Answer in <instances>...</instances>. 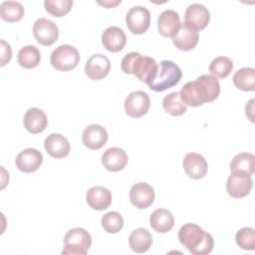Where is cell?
I'll return each mask as SVG.
<instances>
[{
	"label": "cell",
	"instance_id": "obj_30",
	"mask_svg": "<svg viewBox=\"0 0 255 255\" xmlns=\"http://www.w3.org/2000/svg\"><path fill=\"white\" fill-rule=\"evenodd\" d=\"M163 110L174 117L181 116L186 112L187 106L180 99L178 92H171L163 98L162 101Z\"/></svg>",
	"mask_w": 255,
	"mask_h": 255
},
{
	"label": "cell",
	"instance_id": "obj_19",
	"mask_svg": "<svg viewBox=\"0 0 255 255\" xmlns=\"http://www.w3.org/2000/svg\"><path fill=\"white\" fill-rule=\"evenodd\" d=\"M46 151L54 158H63L70 153V142L66 136L60 133L49 134L44 141Z\"/></svg>",
	"mask_w": 255,
	"mask_h": 255
},
{
	"label": "cell",
	"instance_id": "obj_23",
	"mask_svg": "<svg viewBox=\"0 0 255 255\" xmlns=\"http://www.w3.org/2000/svg\"><path fill=\"white\" fill-rule=\"evenodd\" d=\"M198 39L199 35L197 31L181 24L177 33L172 37V43L178 50L190 51L197 45Z\"/></svg>",
	"mask_w": 255,
	"mask_h": 255
},
{
	"label": "cell",
	"instance_id": "obj_14",
	"mask_svg": "<svg viewBox=\"0 0 255 255\" xmlns=\"http://www.w3.org/2000/svg\"><path fill=\"white\" fill-rule=\"evenodd\" d=\"M43 162L42 153L36 148H26L16 156L15 163L17 168L25 173L36 171Z\"/></svg>",
	"mask_w": 255,
	"mask_h": 255
},
{
	"label": "cell",
	"instance_id": "obj_35",
	"mask_svg": "<svg viewBox=\"0 0 255 255\" xmlns=\"http://www.w3.org/2000/svg\"><path fill=\"white\" fill-rule=\"evenodd\" d=\"M1 43V62H0V66L3 67L5 66L7 63H9V61L12 58V50L9 44H7L4 40L0 41Z\"/></svg>",
	"mask_w": 255,
	"mask_h": 255
},
{
	"label": "cell",
	"instance_id": "obj_18",
	"mask_svg": "<svg viewBox=\"0 0 255 255\" xmlns=\"http://www.w3.org/2000/svg\"><path fill=\"white\" fill-rule=\"evenodd\" d=\"M180 19L174 10H164L157 19V29L160 35L172 38L180 28Z\"/></svg>",
	"mask_w": 255,
	"mask_h": 255
},
{
	"label": "cell",
	"instance_id": "obj_13",
	"mask_svg": "<svg viewBox=\"0 0 255 255\" xmlns=\"http://www.w3.org/2000/svg\"><path fill=\"white\" fill-rule=\"evenodd\" d=\"M111 70V62L109 58L103 54H95L91 56L86 65V75L94 81H99L106 78Z\"/></svg>",
	"mask_w": 255,
	"mask_h": 255
},
{
	"label": "cell",
	"instance_id": "obj_22",
	"mask_svg": "<svg viewBox=\"0 0 255 255\" xmlns=\"http://www.w3.org/2000/svg\"><path fill=\"white\" fill-rule=\"evenodd\" d=\"M24 128L31 133L36 134L42 132L48 125V119L45 113L38 108L29 109L23 119Z\"/></svg>",
	"mask_w": 255,
	"mask_h": 255
},
{
	"label": "cell",
	"instance_id": "obj_15",
	"mask_svg": "<svg viewBox=\"0 0 255 255\" xmlns=\"http://www.w3.org/2000/svg\"><path fill=\"white\" fill-rule=\"evenodd\" d=\"M82 140L86 147L97 150L106 144L108 140V132L104 127L93 124L88 126L83 131Z\"/></svg>",
	"mask_w": 255,
	"mask_h": 255
},
{
	"label": "cell",
	"instance_id": "obj_29",
	"mask_svg": "<svg viewBox=\"0 0 255 255\" xmlns=\"http://www.w3.org/2000/svg\"><path fill=\"white\" fill-rule=\"evenodd\" d=\"M232 171H243L248 174H253L255 171V156L249 152H240L236 154L230 162Z\"/></svg>",
	"mask_w": 255,
	"mask_h": 255
},
{
	"label": "cell",
	"instance_id": "obj_2",
	"mask_svg": "<svg viewBox=\"0 0 255 255\" xmlns=\"http://www.w3.org/2000/svg\"><path fill=\"white\" fill-rule=\"evenodd\" d=\"M178 240L193 255L209 254L214 245L211 234L194 223H186L180 227Z\"/></svg>",
	"mask_w": 255,
	"mask_h": 255
},
{
	"label": "cell",
	"instance_id": "obj_1",
	"mask_svg": "<svg viewBox=\"0 0 255 255\" xmlns=\"http://www.w3.org/2000/svg\"><path fill=\"white\" fill-rule=\"evenodd\" d=\"M186 106L199 107L216 100L220 94V85L212 75L199 76L195 81L187 82L178 92Z\"/></svg>",
	"mask_w": 255,
	"mask_h": 255
},
{
	"label": "cell",
	"instance_id": "obj_6",
	"mask_svg": "<svg viewBox=\"0 0 255 255\" xmlns=\"http://www.w3.org/2000/svg\"><path fill=\"white\" fill-rule=\"evenodd\" d=\"M80 61L78 50L71 45H61L57 47L50 57V62L53 68L58 71H71L75 69Z\"/></svg>",
	"mask_w": 255,
	"mask_h": 255
},
{
	"label": "cell",
	"instance_id": "obj_34",
	"mask_svg": "<svg viewBox=\"0 0 255 255\" xmlns=\"http://www.w3.org/2000/svg\"><path fill=\"white\" fill-rule=\"evenodd\" d=\"M236 244L243 250L252 251L255 248V231L251 227L239 229L235 235Z\"/></svg>",
	"mask_w": 255,
	"mask_h": 255
},
{
	"label": "cell",
	"instance_id": "obj_32",
	"mask_svg": "<svg viewBox=\"0 0 255 255\" xmlns=\"http://www.w3.org/2000/svg\"><path fill=\"white\" fill-rule=\"evenodd\" d=\"M102 226L104 230L108 233H118L122 230L124 226L123 216L118 211L107 212L102 217Z\"/></svg>",
	"mask_w": 255,
	"mask_h": 255
},
{
	"label": "cell",
	"instance_id": "obj_16",
	"mask_svg": "<svg viewBox=\"0 0 255 255\" xmlns=\"http://www.w3.org/2000/svg\"><path fill=\"white\" fill-rule=\"evenodd\" d=\"M183 168L190 178L200 179L205 176L208 170V164L201 154L188 152L183 158Z\"/></svg>",
	"mask_w": 255,
	"mask_h": 255
},
{
	"label": "cell",
	"instance_id": "obj_9",
	"mask_svg": "<svg viewBox=\"0 0 255 255\" xmlns=\"http://www.w3.org/2000/svg\"><path fill=\"white\" fill-rule=\"evenodd\" d=\"M150 107L149 96L143 91L131 92L125 100L126 114L133 119L144 116Z\"/></svg>",
	"mask_w": 255,
	"mask_h": 255
},
{
	"label": "cell",
	"instance_id": "obj_37",
	"mask_svg": "<svg viewBox=\"0 0 255 255\" xmlns=\"http://www.w3.org/2000/svg\"><path fill=\"white\" fill-rule=\"evenodd\" d=\"M121 3V0L120 1H116V2H99V4H101V5H104V6H106V7H108V8H111V7H113V6H116V5H118V4H120Z\"/></svg>",
	"mask_w": 255,
	"mask_h": 255
},
{
	"label": "cell",
	"instance_id": "obj_17",
	"mask_svg": "<svg viewBox=\"0 0 255 255\" xmlns=\"http://www.w3.org/2000/svg\"><path fill=\"white\" fill-rule=\"evenodd\" d=\"M128 161L127 152L120 147L113 146L108 148L102 155V163L104 167L113 172L124 169Z\"/></svg>",
	"mask_w": 255,
	"mask_h": 255
},
{
	"label": "cell",
	"instance_id": "obj_8",
	"mask_svg": "<svg viewBox=\"0 0 255 255\" xmlns=\"http://www.w3.org/2000/svg\"><path fill=\"white\" fill-rule=\"evenodd\" d=\"M252 186L251 175L243 171H232L226 182L227 193L233 198H242L248 195Z\"/></svg>",
	"mask_w": 255,
	"mask_h": 255
},
{
	"label": "cell",
	"instance_id": "obj_11",
	"mask_svg": "<svg viewBox=\"0 0 255 255\" xmlns=\"http://www.w3.org/2000/svg\"><path fill=\"white\" fill-rule=\"evenodd\" d=\"M210 14L208 9L198 3L190 4L184 14V25L194 31L203 30L209 23Z\"/></svg>",
	"mask_w": 255,
	"mask_h": 255
},
{
	"label": "cell",
	"instance_id": "obj_24",
	"mask_svg": "<svg viewBox=\"0 0 255 255\" xmlns=\"http://www.w3.org/2000/svg\"><path fill=\"white\" fill-rule=\"evenodd\" d=\"M149 224L154 231L158 233H166L173 227L174 217L169 210L158 208L150 214Z\"/></svg>",
	"mask_w": 255,
	"mask_h": 255
},
{
	"label": "cell",
	"instance_id": "obj_4",
	"mask_svg": "<svg viewBox=\"0 0 255 255\" xmlns=\"http://www.w3.org/2000/svg\"><path fill=\"white\" fill-rule=\"evenodd\" d=\"M181 77V69L174 62L163 60L157 66L156 74L147 86L154 92H162L177 85Z\"/></svg>",
	"mask_w": 255,
	"mask_h": 255
},
{
	"label": "cell",
	"instance_id": "obj_25",
	"mask_svg": "<svg viewBox=\"0 0 255 255\" xmlns=\"http://www.w3.org/2000/svg\"><path fill=\"white\" fill-rule=\"evenodd\" d=\"M128 244L133 252L144 253L152 244L151 234L145 228H136L130 233Z\"/></svg>",
	"mask_w": 255,
	"mask_h": 255
},
{
	"label": "cell",
	"instance_id": "obj_36",
	"mask_svg": "<svg viewBox=\"0 0 255 255\" xmlns=\"http://www.w3.org/2000/svg\"><path fill=\"white\" fill-rule=\"evenodd\" d=\"M253 103H254V100H253V102L251 103V108L249 109L248 108V106L246 105V107H245V112H246V116L249 118V120L251 121V122H254V118H253Z\"/></svg>",
	"mask_w": 255,
	"mask_h": 255
},
{
	"label": "cell",
	"instance_id": "obj_27",
	"mask_svg": "<svg viewBox=\"0 0 255 255\" xmlns=\"http://www.w3.org/2000/svg\"><path fill=\"white\" fill-rule=\"evenodd\" d=\"M234 86L244 92H252L255 89V70L253 68H242L233 75Z\"/></svg>",
	"mask_w": 255,
	"mask_h": 255
},
{
	"label": "cell",
	"instance_id": "obj_20",
	"mask_svg": "<svg viewBox=\"0 0 255 255\" xmlns=\"http://www.w3.org/2000/svg\"><path fill=\"white\" fill-rule=\"evenodd\" d=\"M102 43L109 52L117 53L124 49L127 43V37L123 29L117 26H111L103 32Z\"/></svg>",
	"mask_w": 255,
	"mask_h": 255
},
{
	"label": "cell",
	"instance_id": "obj_3",
	"mask_svg": "<svg viewBox=\"0 0 255 255\" xmlns=\"http://www.w3.org/2000/svg\"><path fill=\"white\" fill-rule=\"evenodd\" d=\"M158 64L148 56H141L137 52L128 53L122 60L121 67L124 73L134 75L140 82L148 85L154 78Z\"/></svg>",
	"mask_w": 255,
	"mask_h": 255
},
{
	"label": "cell",
	"instance_id": "obj_7",
	"mask_svg": "<svg viewBox=\"0 0 255 255\" xmlns=\"http://www.w3.org/2000/svg\"><path fill=\"white\" fill-rule=\"evenodd\" d=\"M150 24V13L144 6L131 7L126 16L128 29L135 35H141L147 31Z\"/></svg>",
	"mask_w": 255,
	"mask_h": 255
},
{
	"label": "cell",
	"instance_id": "obj_33",
	"mask_svg": "<svg viewBox=\"0 0 255 255\" xmlns=\"http://www.w3.org/2000/svg\"><path fill=\"white\" fill-rule=\"evenodd\" d=\"M45 10L54 17H63L68 14L72 7V0H46L44 2Z\"/></svg>",
	"mask_w": 255,
	"mask_h": 255
},
{
	"label": "cell",
	"instance_id": "obj_21",
	"mask_svg": "<svg viewBox=\"0 0 255 255\" xmlns=\"http://www.w3.org/2000/svg\"><path fill=\"white\" fill-rule=\"evenodd\" d=\"M112 193L104 186H93L86 193L88 205L95 210L107 209L112 203Z\"/></svg>",
	"mask_w": 255,
	"mask_h": 255
},
{
	"label": "cell",
	"instance_id": "obj_28",
	"mask_svg": "<svg viewBox=\"0 0 255 255\" xmlns=\"http://www.w3.org/2000/svg\"><path fill=\"white\" fill-rule=\"evenodd\" d=\"M24 7L17 1H3L0 4L1 18L9 23L20 21L24 16Z\"/></svg>",
	"mask_w": 255,
	"mask_h": 255
},
{
	"label": "cell",
	"instance_id": "obj_12",
	"mask_svg": "<svg viewBox=\"0 0 255 255\" xmlns=\"http://www.w3.org/2000/svg\"><path fill=\"white\" fill-rule=\"evenodd\" d=\"M154 189L146 182H137L129 190V200L138 209H144L153 203Z\"/></svg>",
	"mask_w": 255,
	"mask_h": 255
},
{
	"label": "cell",
	"instance_id": "obj_5",
	"mask_svg": "<svg viewBox=\"0 0 255 255\" xmlns=\"http://www.w3.org/2000/svg\"><path fill=\"white\" fill-rule=\"evenodd\" d=\"M92 245L90 233L80 227L70 229L64 237V249L62 254L86 255Z\"/></svg>",
	"mask_w": 255,
	"mask_h": 255
},
{
	"label": "cell",
	"instance_id": "obj_26",
	"mask_svg": "<svg viewBox=\"0 0 255 255\" xmlns=\"http://www.w3.org/2000/svg\"><path fill=\"white\" fill-rule=\"evenodd\" d=\"M18 64L25 69L36 68L41 61V54L38 48L32 45L24 46L20 49L17 56Z\"/></svg>",
	"mask_w": 255,
	"mask_h": 255
},
{
	"label": "cell",
	"instance_id": "obj_10",
	"mask_svg": "<svg viewBox=\"0 0 255 255\" xmlns=\"http://www.w3.org/2000/svg\"><path fill=\"white\" fill-rule=\"evenodd\" d=\"M33 35L39 44L43 46H51L59 37V29L53 21L46 18H40L34 23Z\"/></svg>",
	"mask_w": 255,
	"mask_h": 255
},
{
	"label": "cell",
	"instance_id": "obj_31",
	"mask_svg": "<svg viewBox=\"0 0 255 255\" xmlns=\"http://www.w3.org/2000/svg\"><path fill=\"white\" fill-rule=\"evenodd\" d=\"M209 72L212 76L219 79L226 78L233 69V62L227 57H216L209 65Z\"/></svg>",
	"mask_w": 255,
	"mask_h": 255
}]
</instances>
